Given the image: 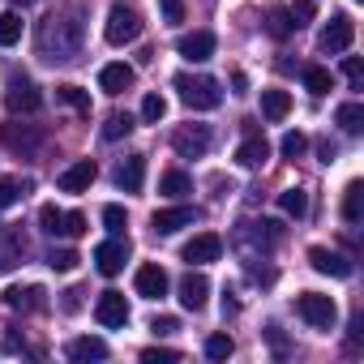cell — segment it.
<instances>
[{"instance_id": "6da1fadb", "label": "cell", "mask_w": 364, "mask_h": 364, "mask_svg": "<svg viewBox=\"0 0 364 364\" xmlns=\"http://www.w3.org/2000/svg\"><path fill=\"white\" fill-rule=\"evenodd\" d=\"M39 52L52 65L77 60V52H82V22L77 18H65V14H52L43 22V31H39Z\"/></svg>"}, {"instance_id": "7a4b0ae2", "label": "cell", "mask_w": 364, "mask_h": 364, "mask_svg": "<svg viewBox=\"0 0 364 364\" xmlns=\"http://www.w3.org/2000/svg\"><path fill=\"white\" fill-rule=\"evenodd\" d=\"M171 86L180 90V103L193 107V112H215L223 103V86L215 77H206V73H176Z\"/></svg>"}, {"instance_id": "3957f363", "label": "cell", "mask_w": 364, "mask_h": 364, "mask_svg": "<svg viewBox=\"0 0 364 364\" xmlns=\"http://www.w3.org/2000/svg\"><path fill=\"white\" fill-rule=\"evenodd\" d=\"M137 35H141V14H137L133 5H124V0H116V5L107 9L103 39H107L112 48H124V43H133Z\"/></svg>"}, {"instance_id": "277c9868", "label": "cell", "mask_w": 364, "mask_h": 364, "mask_svg": "<svg viewBox=\"0 0 364 364\" xmlns=\"http://www.w3.org/2000/svg\"><path fill=\"white\" fill-rule=\"evenodd\" d=\"M296 313L313 330H334V321H338V304L330 296H321V291H300L296 296Z\"/></svg>"}, {"instance_id": "5b68a950", "label": "cell", "mask_w": 364, "mask_h": 364, "mask_svg": "<svg viewBox=\"0 0 364 364\" xmlns=\"http://www.w3.org/2000/svg\"><path fill=\"white\" fill-rule=\"evenodd\" d=\"M5 107H9L14 116H35V112L43 107V95H39V86H35V82H31L26 73H9Z\"/></svg>"}, {"instance_id": "8992f818", "label": "cell", "mask_w": 364, "mask_h": 364, "mask_svg": "<svg viewBox=\"0 0 364 364\" xmlns=\"http://www.w3.org/2000/svg\"><path fill=\"white\" fill-rule=\"evenodd\" d=\"M351 39H355V22H351L347 14H334V18L321 26L317 48H321V52H330V56H338V52H347V48H351Z\"/></svg>"}, {"instance_id": "52a82bcc", "label": "cell", "mask_w": 364, "mask_h": 364, "mask_svg": "<svg viewBox=\"0 0 364 364\" xmlns=\"http://www.w3.org/2000/svg\"><path fill=\"white\" fill-rule=\"evenodd\" d=\"M171 150H176L180 159H202V154L210 150V129H206V124H180V129L171 133Z\"/></svg>"}, {"instance_id": "ba28073f", "label": "cell", "mask_w": 364, "mask_h": 364, "mask_svg": "<svg viewBox=\"0 0 364 364\" xmlns=\"http://www.w3.org/2000/svg\"><path fill=\"white\" fill-rule=\"evenodd\" d=\"M124 262H129V240H120V236H112V240H103L95 249V270L103 279H116L124 270Z\"/></svg>"}, {"instance_id": "9c48e42d", "label": "cell", "mask_w": 364, "mask_h": 364, "mask_svg": "<svg viewBox=\"0 0 364 364\" xmlns=\"http://www.w3.org/2000/svg\"><path fill=\"white\" fill-rule=\"evenodd\" d=\"M95 176H99V167H95L90 159H77V163H69V167L56 176V189H60V193H86V189L95 185Z\"/></svg>"}, {"instance_id": "30bf717a", "label": "cell", "mask_w": 364, "mask_h": 364, "mask_svg": "<svg viewBox=\"0 0 364 364\" xmlns=\"http://www.w3.org/2000/svg\"><path fill=\"white\" fill-rule=\"evenodd\" d=\"M219 253H223V240L215 232H198L185 249H180V257H185L189 266H210V262H219Z\"/></svg>"}, {"instance_id": "8fae6325", "label": "cell", "mask_w": 364, "mask_h": 364, "mask_svg": "<svg viewBox=\"0 0 364 364\" xmlns=\"http://www.w3.org/2000/svg\"><path fill=\"white\" fill-rule=\"evenodd\" d=\"M309 266H313L317 274H330V279H351V270H355L343 253H334V249H326V245H313V249H309Z\"/></svg>"}, {"instance_id": "7c38bea8", "label": "cell", "mask_w": 364, "mask_h": 364, "mask_svg": "<svg viewBox=\"0 0 364 364\" xmlns=\"http://www.w3.org/2000/svg\"><path fill=\"white\" fill-rule=\"evenodd\" d=\"M193 223H198L193 206H167V210H154V219H150L154 236H176L180 228H193Z\"/></svg>"}, {"instance_id": "4fadbf2b", "label": "cell", "mask_w": 364, "mask_h": 364, "mask_svg": "<svg viewBox=\"0 0 364 364\" xmlns=\"http://www.w3.org/2000/svg\"><path fill=\"white\" fill-rule=\"evenodd\" d=\"M176 52L185 56L189 65H206L215 56V35L210 31H193V35H180L176 39Z\"/></svg>"}, {"instance_id": "5bb4252c", "label": "cell", "mask_w": 364, "mask_h": 364, "mask_svg": "<svg viewBox=\"0 0 364 364\" xmlns=\"http://www.w3.org/2000/svg\"><path fill=\"white\" fill-rule=\"evenodd\" d=\"M266 159H270V141H266L257 129H249V137L236 146V163H240L245 171H257V167H266Z\"/></svg>"}, {"instance_id": "9a60e30c", "label": "cell", "mask_w": 364, "mask_h": 364, "mask_svg": "<svg viewBox=\"0 0 364 364\" xmlns=\"http://www.w3.org/2000/svg\"><path fill=\"white\" fill-rule=\"evenodd\" d=\"M133 287H137V296H146V300H159V296H167V270H163L159 262H146V266H137V274H133Z\"/></svg>"}, {"instance_id": "2e32d148", "label": "cell", "mask_w": 364, "mask_h": 364, "mask_svg": "<svg viewBox=\"0 0 364 364\" xmlns=\"http://www.w3.org/2000/svg\"><path fill=\"white\" fill-rule=\"evenodd\" d=\"M95 321H99V326H107V330L124 326V321H129V300H124L120 291H103V296H99V304H95Z\"/></svg>"}, {"instance_id": "e0dca14e", "label": "cell", "mask_w": 364, "mask_h": 364, "mask_svg": "<svg viewBox=\"0 0 364 364\" xmlns=\"http://www.w3.org/2000/svg\"><path fill=\"white\" fill-rule=\"evenodd\" d=\"M116 185L124 193H141V185H146V154H129V159L116 163Z\"/></svg>"}, {"instance_id": "ac0fdd59", "label": "cell", "mask_w": 364, "mask_h": 364, "mask_svg": "<svg viewBox=\"0 0 364 364\" xmlns=\"http://www.w3.org/2000/svg\"><path fill=\"white\" fill-rule=\"evenodd\" d=\"M206 300H210V283H206V274H185L180 279V304H185L189 313H202L206 309Z\"/></svg>"}, {"instance_id": "d6986e66", "label": "cell", "mask_w": 364, "mask_h": 364, "mask_svg": "<svg viewBox=\"0 0 364 364\" xmlns=\"http://www.w3.org/2000/svg\"><path fill=\"white\" fill-rule=\"evenodd\" d=\"M133 82H137V73H133L124 60H116V65H103V69H99V86H103L107 95H124V90H133Z\"/></svg>"}, {"instance_id": "ffe728a7", "label": "cell", "mask_w": 364, "mask_h": 364, "mask_svg": "<svg viewBox=\"0 0 364 364\" xmlns=\"http://www.w3.org/2000/svg\"><path fill=\"white\" fill-rule=\"evenodd\" d=\"M43 296H48V291H43L39 283H35V287H9V291H5V304H9L14 313H35V309L48 304Z\"/></svg>"}, {"instance_id": "44dd1931", "label": "cell", "mask_w": 364, "mask_h": 364, "mask_svg": "<svg viewBox=\"0 0 364 364\" xmlns=\"http://www.w3.org/2000/svg\"><path fill=\"white\" fill-rule=\"evenodd\" d=\"M22 253H26V240H22V232H14V228H0V270H14V266L22 262Z\"/></svg>"}, {"instance_id": "7402d4cb", "label": "cell", "mask_w": 364, "mask_h": 364, "mask_svg": "<svg viewBox=\"0 0 364 364\" xmlns=\"http://www.w3.org/2000/svg\"><path fill=\"white\" fill-rule=\"evenodd\" d=\"M0 137H5V146L18 150V154H31V150L43 141L39 129H18V124H0Z\"/></svg>"}, {"instance_id": "603a6c76", "label": "cell", "mask_w": 364, "mask_h": 364, "mask_svg": "<svg viewBox=\"0 0 364 364\" xmlns=\"http://www.w3.org/2000/svg\"><path fill=\"white\" fill-rule=\"evenodd\" d=\"M300 77H304V90H309L313 99H321V95H330V90H334V73H330V69H321V65H304V69H300Z\"/></svg>"}, {"instance_id": "cb8c5ba5", "label": "cell", "mask_w": 364, "mask_h": 364, "mask_svg": "<svg viewBox=\"0 0 364 364\" xmlns=\"http://www.w3.org/2000/svg\"><path fill=\"white\" fill-rule=\"evenodd\" d=\"M69 360H107V343L95 334H82L69 343Z\"/></svg>"}, {"instance_id": "d4e9b609", "label": "cell", "mask_w": 364, "mask_h": 364, "mask_svg": "<svg viewBox=\"0 0 364 364\" xmlns=\"http://www.w3.org/2000/svg\"><path fill=\"white\" fill-rule=\"evenodd\" d=\"M159 193H163V198H189V193H193V180H189L185 171L171 167V171H163V180H159Z\"/></svg>"}, {"instance_id": "484cf974", "label": "cell", "mask_w": 364, "mask_h": 364, "mask_svg": "<svg viewBox=\"0 0 364 364\" xmlns=\"http://www.w3.org/2000/svg\"><path fill=\"white\" fill-rule=\"evenodd\" d=\"M343 219L347 223H360L364 219V185H360V180H351V185L343 189Z\"/></svg>"}, {"instance_id": "4316f807", "label": "cell", "mask_w": 364, "mask_h": 364, "mask_svg": "<svg viewBox=\"0 0 364 364\" xmlns=\"http://www.w3.org/2000/svg\"><path fill=\"white\" fill-rule=\"evenodd\" d=\"M266 35H270V39H279V43H283V39H291V35H296V22H291V14L274 5V9L266 14Z\"/></svg>"}, {"instance_id": "83f0119b", "label": "cell", "mask_w": 364, "mask_h": 364, "mask_svg": "<svg viewBox=\"0 0 364 364\" xmlns=\"http://www.w3.org/2000/svg\"><path fill=\"white\" fill-rule=\"evenodd\" d=\"M291 112V95L287 90H262V116L266 120H283Z\"/></svg>"}, {"instance_id": "f1b7e54d", "label": "cell", "mask_w": 364, "mask_h": 364, "mask_svg": "<svg viewBox=\"0 0 364 364\" xmlns=\"http://www.w3.org/2000/svg\"><path fill=\"white\" fill-rule=\"evenodd\" d=\"M334 124L343 129V133H364V103H343L338 112H334Z\"/></svg>"}, {"instance_id": "f546056e", "label": "cell", "mask_w": 364, "mask_h": 364, "mask_svg": "<svg viewBox=\"0 0 364 364\" xmlns=\"http://www.w3.org/2000/svg\"><path fill=\"white\" fill-rule=\"evenodd\" d=\"M279 210H283L287 219H304V215H309V193H304V189H283V193H279Z\"/></svg>"}, {"instance_id": "4dcf8cb0", "label": "cell", "mask_w": 364, "mask_h": 364, "mask_svg": "<svg viewBox=\"0 0 364 364\" xmlns=\"http://www.w3.org/2000/svg\"><path fill=\"white\" fill-rule=\"evenodd\" d=\"M22 14L18 9H9V14H0V48H14L18 39H22Z\"/></svg>"}, {"instance_id": "1f68e13d", "label": "cell", "mask_w": 364, "mask_h": 364, "mask_svg": "<svg viewBox=\"0 0 364 364\" xmlns=\"http://www.w3.org/2000/svg\"><path fill=\"white\" fill-rule=\"evenodd\" d=\"M31 189H35V180H0V210L14 206V202H22Z\"/></svg>"}, {"instance_id": "d6a6232c", "label": "cell", "mask_w": 364, "mask_h": 364, "mask_svg": "<svg viewBox=\"0 0 364 364\" xmlns=\"http://www.w3.org/2000/svg\"><path fill=\"white\" fill-rule=\"evenodd\" d=\"M56 99H60V103H69L73 112H82V116H90V95H86L82 86H73V82H65V86L56 90Z\"/></svg>"}, {"instance_id": "836d02e7", "label": "cell", "mask_w": 364, "mask_h": 364, "mask_svg": "<svg viewBox=\"0 0 364 364\" xmlns=\"http://www.w3.org/2000/svg\"><path fill=\"white\" fill-rule=\"evenodd\" d=\"M133 133V116L129 112H112L107 120H103V137L107 141H120V137H129Z\"/></svg>"}, {"instance_id": "e575fe53", "label": "cell", "mask_w": 364, "mask_h": 364, "mask_svg": "<svg viewBox=\"0 0 364 364\" xmlns=\"http://www.w3.org/2000/svg\"><path fill=\"white\" fill-rule=\"evenodd\" d=\"M39 232H43V236H60V232H65V210L43 206V210H39Z\"/></svg>"}, {"instance_id": "d590c367", "label": "cell", "mask_w": 364, "mask_h": 364, "mask_svg": "<svg viewBox=\"0 0 364 364\" xmlns=\"http://www.w3.org/2000/svg\"><path fill=\"white\" fill-rule=\"evenodd\" d=\"M163 116H167V99H163V95H146V99H141V120H146V124H159Z\"/></svg>"}, {"instance_id": "8d00e7d4", "label": "cell", "mask_w": 364, "mask_h": 364, "mask_svg": "<svg viewBox=\"0 0 364 364\" xmlns=\"http://www.w3.org/2000/svg\"><path fill=\"white\" fill-rule=\"evenodd\" d=\"M103 223H107V232L112 236H124V228H129V215H124V206H103Z\"/></svg>"}, {"instance_id": "74e56055", "label": "cell", "mask_w": 364, "mask_h": 364, "mask_svg": "<svg viewBox=\"0 0 364 364\" xmlns=\"http://www.w3.org/2000/svg\"><path fill=\"white\" fill-rule=\"evenodd\" d=\"M77 262H82V257H77L73 249H52V253H48V266H52V270H60V274L77 270Z\"/></svg>"}, {"instance_id": "f35d334b", "label": "cell", "mask_w": 364, "mask_h": 364, "mask_svg": "<svg viewBox=\"0 0 364 364\" xmlns=\"http://www.w3.org/2000/svg\"><path fill=\"white\" fill-rule=\"evenodd\" d=\"M279 150H283V159H291V163H296V159L309 150V137H304V133H287V137L279 141Z\"/></svg>"}, {"instance_id": "ab89813d", "label": "cell", "mask_w": 364, "mask_h": 364, "mask_svg": "<svg viewBox=\"0 0 364 364\" xmlns=\"http://www.w3.org/2000/svg\"><path fill=\"white\" fill-rule=\"evenodd\" d=\"M232 351H236V343H232L228 334H210V338H206V355H210V360H228Z\"/></svg>"}, {"instance_id": "60d3db41", "label": "cell", "mask_w": 364, "mask_h": 364, "mask_svg": "<svg viewBox=\"0 0 364 364\" xmlns=\"http://www.w3.org/2000/svg\"><path fill=\"white\" fill-rule=\"evenodd\" d=\"M343 77L351 82V90H364V65H360V56H343Z\"/></svg>"}, {"instance_id": "b9f144b4", "label": "cell", "mask_w": 364, "mask_h": 364, "mask_svg": "<svg viewBox=\"0 0 364 364\" xmlns=\"http://www.w3.org/2000/svg\"><path fill=\"white\" fill-rule=\"evenodd\" d=\"M159 9H163V22H167V26H180V22H185V0H159Z\"/></svg>"}, {"instance_id": "7bdbcfd3", "label": "cell", "mask_w": 364, "mask_h": 364, "mask_svg": "<svg viewBox=\"0 0 364 364\" xmlns=\"http://www.w3.org/2000/svg\"><path fill=\"white\" fill-rule=\"evenodd\" d=\"M287 14H291V22H296V31H300V26H309V22H313L317 5H313V0H296V5H291Z\"/></svg>"}, {"instance_id": "ee69618b", "label": "cell", "mask_w": 364, "mask_h": 364, "mask_svg": "<svg viewBox=\"0 0 364 364\" xmlns=\"http://www.w3.org/2000/svg\"><path fill=\"white\" fill-rule=\"evenodd\" d=\"M60 236H69V240L86 236V215H82V210H69V215H65V232H60Z\"/></svg>"}, {"instance_id": "f6af8a7d", "label": "cell", "mask_w": 364, "mask_h": 364, "mask_svg": "<svg viewBox=\"0 0 364 364\" xmlns=\"http://www.w3.org/2000/svg\"><path fill=\"white\" fill-rule=\"evenodd\" d=\"M141 360H146V364H176V360H180V351H171V347H146V351H141Z\"/></svg>"}, {"instance_id": "bcb514c9", "label": "cell", "mask_w": 364, "mask_h": 364, "mask_svg": "<svg viewBox=\"0 0 364 364\" xmlns=\"http://www.w3.org/2000/svg\"><path fill=\"white\" fill-rule=\"evenodd\" d=\"M60 309H65V313H77V309H82V287H69L65 300H60Z\"/></svg>"}, {"instance_id": "7dc6e473", "label": "cell", "mask_w": 364, "mask_h": 364, "mask_svg": "<svg viewBox=\"0 0 364 364\" xmlns=\"http://www.w3.org/2000/svg\"><path fill=\"white\" fill-rule=\"evenodd\" d=\"M150 330H154V334H176V330H180V321H176V317H154V321H150Z\"/></svg>"}, {"instance_id": "c3c4849f", "label": "cell", "mask_w": 364, "mask_h": 364, "mask_svg": "<svg viewBox=\"0 0 364 364\" xmlns=\"http://www.w3.org/2000/svg\"><path fill=\"white\" fill-rule=\"evenodd\" d=\"M266 338H270V347H274V355H287V338L279 334V326H266Z\"/></svg>"}, {"instance_id": "681fc988", "label": "cell", "mask_w": 364, "mask_h": 364, "mask_svg": "<svg viewBox=\"0 0 364 364\" xmlns=\"http://www.w3.org/2000/svg\"><path fill=\"white\" fill-rule=\"evenodd\" d=\"M317 154H321V163H334V159H338V146L326 137V141H317Z\"/></svg>"}, {"instance_id": "f907efd6", "label": "cell", "mask_w": 364, "mask_h": 364, "mask_svg": "<svg viewBox=\"0 0 364 364\" xmlns=\"http://www.w3.org/2000/svg\"><path fill=\"white\" fill-rule=\"evenodd\" d=\"M223 313H228V317H236V313H240V300H236V296H232V291H228V296H223Z\"/></svg>"}, {"instance_id": "816d5d0a", "label": "cell", "mask_w": 364, "mask_h": 364, "mask_svg": "<svg viewBox=\"0 0 364 364\" xmlns=\"http://www.w3.org/2000/svg\"><path fill=\"white\" fill-rule=\"evenodd\" d=\"M31 5H35V0H14V9H18V14H22V9H31Z\"/></svg>"}, {"instance_id": "f5cc1de1", "label": "cell", "mask_w": 364, "mask_h": 364, "mask_svg": "<svg viewBox=\"0 0 364 364\" xmlns=\"http://www.w3.org/2000/svg\"><path fill=\"white\" fill-rule=\"evenodd\" d=\"M355 5H360V0H355Z\"/></svg>"}]
</instances>
